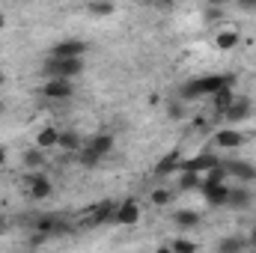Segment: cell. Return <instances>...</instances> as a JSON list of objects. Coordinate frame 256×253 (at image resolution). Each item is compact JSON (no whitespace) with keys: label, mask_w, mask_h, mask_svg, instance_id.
Instances as JSON below:
<instances>
[{"label":"cell","mask_w":256,"mask_h":253,"mask_svg":"<svg viewBox=\"0 0 256 253\" xmlns=\"http://www.w3.org/2000/svg\"><path fill=\"white\" fill-rule=\"evenodd\" d=\"M232 84H236V74H202V78L188 80V84L179 90V96H182L185 102H191V98L212 96V92H218L220 86H232Z\"/></svg>","instance_id":"obj_1"},{"label":"cell","mask_w":256,"mask_h":253,"mask_svg":"<svg viewBox=\"0 0 256 253\" xmlns=\"http://www.w3.org/2000/svg\"><path fill=\"white\" fill-rule=\"evenodd\" d=\"M45 68V78H68L74 80L80 72H84V57H54L42 66Z\"/></svg>","instance_id":"obj_2"},{"label":"cell","mask_w":256,"mask_h":253,"mask_svg":"<svg viewBox=\"0 0 256 253\" xmlns=\"http://www.w3.org/2000/svg\"><path fill=\"white\" fill-rule=\"evenodd\" d=\"M42 96L51 98V102H66V98L74 96V86H72L68 78H48L45 86H42Z\"/></svg>","instance_id":"obj_3"},{"label":"cell","mask_w":256,"mask_h":253,"mask_svg":"<svg viewBox=\"0 0 256 253\" xmlns=\"http://www.w3.org/2000/svg\"><path fill=\"white\" fill-rule=\"evenodd\" d=\"M200 194H202V200H206L208 206L220 208V206H226V200H230V185H226V182H206V179H202Z\"/></svg>","instance_id":"obj_4"},{"label":"cell","mask_w":256,"mask_h":253,"mask_svg":"<svg viewBox=\"0 0 256 253\" xmlns=\"http://www.w3.org/2000/svg\"><path fill=\"white\" fill-rule=\"evenodd\" d=\"M33 230L39 236H66L68 232V224H66L63 218H57V214H42V218H36Z\"/></svg>","instance_id":"obj_5"},{"label":"cell","mask_w":256,"mask_h":253,"mask_svg":"<svg viewBox=\"0 0 256 253\" xmlns=\"http://www.w3.org/2000/svg\"><path fill=\"white\" fill-rule=\"evenodd\" d=\"M224 167H226V176H230V179H238V182H256V167L254 164H248V161L230 158V161H224Z\"/></svg>","instance_id":"obj_6"},{"label":"cell","mask_w":256,"mask_h":253,"mask_svg":"<svg viewBox=\"0 0 256 253\" xmlns=\"http://www.w3.org/2000/svg\"><path fill=\"white\" fill-rule=\"evenodd\" d=\"M27 194H30L33 200H48V196L54 194V185H51V179H48V176L33 173V176L27 179Z\"/></svg>","instance_id":"obj_7"},{"label":"cell","mask_w":256,"mask_h":253,"mask_svg":"<svg viewBox=\"0 0 256 253\" xmlns=\"http://www.w3.org/2000/svg\"><path fill=\"white\" fill-rule=\"evenodd\" d=\"M224 116H226L230 122H244V120L254 116V102H250V98H236V102L224 110Z\"/></svg>","instance_id":"obj_8"},{"label":"cell","mask_w":256,"mask_h":253,"mask_svg":"<svg viewBox=\"0 0 256 253\" xmlns=\"http://www.w3.org/2000/svg\"><path fill=\"white\" fill-rule=\"evenodd\" d=\"M90 51V45L84 42V39H63V42H57L54 45V57H84Z\"/></svg>","instance_id":"obj_9"},{"label":"cell","mask_w":256,"mask_h":253,"mask_svg":"<svg viewBox=\"0 0 256 253\" xmlns=\"http://www.w3.org/2000/svg\"><path fill=\"white\" fill-rule=\"evenodd\" d=\"M116 224H122V226H134V224H140V206L134 202V200H126V202H120L116 206V218H114Z\"/></svg>","instance_id":"obj_10"},{"label":"cell","mask_w":256,"mask_h":253,"mask_svg":"<svg viewBox=\"0 0 256 253\" xmlns=\"http://www.w3.org/2000/svg\"><path fill=\"white\" fill-rule=\"evenodd\" d=\"M214 146L218 149H238V146H244V134L236 128H220L214 134Z\"/></svg>","instance_id":"obj_11"},{"label":"cell","mask_w":256,"mask_h":253,"mask_svg":"<svg viewBox=\"0 0 256 253\" xmlns=\"http://www.w3.org/2000/svg\"><path fill=\"white\" fill-rule=\"evenodd\" d=\"M214 164H220V158L218 155H212V152H202V155H196L191 161H182V170H196V173H208Z\"/></svg>","instance_id":"obj_12"},{"label":"cell","mask_w":256,"mask_h":253,"mask_svg":"<svg viewBox=\"0 0 256 253\" xmlns=\"http://www.w3.org/2000/svg\"><path fill=\"white\" fill-rule=\"evenodd\" d=\"M114 143H116L114 134H104V131H102V134H92V137L86 140V146H90L96 155H102V158H108V155L114 152Z\"/></svg>","instance_id":"obj_13"},{"label":"cell","mask_w":256,"mask_h":253,"mask_svg":"<svg viewBox=\"0 0 256 253\" xmlns=\"http://www.w3.org/2000/svg\"><path fill=\"white\" fill-rule=\"evenodd\" d=\"M176 170H182V152H167L155 164V176H173Z\"/></svg>","instance_id":"obj_14"},{"label":"cell","mask_w":256,"mask_h":253,"mask_svg":"<svg viewBox=\"0 0 256 253\" xmlns=\"http://www.w3.org/2000/svg\"><path fill=\"white\" fill-rule=\"evenodd\" d=\"M86 140L80 137V131H74V128H66V131H60V143H57V149H63V152H68V155H74L80 146H84Z\"/></svg>","instance_id":"obj_15"},{"label":"cell","mask_w":256,"mask_h":253,"mask_svg":"<svg viewBox=\"0 0 256 253\" xmlns=\"http://www.w3.org/2000/svg\"><path fill=\"white\" fill-rule=\"evenodd\" d=\"M116 206H120V202H114V200L96 202V206H92V224H110V220L116 218Z\"/></svg>","instance_id":"obj_16"},{"label":"cell","mask_w":256,"mask_h":253,"mask_svg":"<svg viewBox=\"0 0 256 253\" xmlns=\"http://www.w3.org/2000/svg\"><path fill=\"white\" fill-rule=\"evenodd\" d=\"M238 42H242V33H238L236 27H224V30H218V36H214V45H218L220 51H232Z\"/></svg>","instance_id":"obj_17"},{"label":"cell","mask_w":256,"mask_h":253,"mask_svg":"<svg viewBox=\"0 0 256 253\" xmlns=\"http://www.w3.org/2000/svg\"><path fill=\"white\" fill-rule=\"evenodd\" d=\"M57 143H60V128L45 126L39 134H36V146H39V149H54Z\"/></svg>","instance_id":"obj_18"},{"label":"cell","mask_w":256,"mask_h":253,"mask_svg":"<svg viewBox=\"0 0 256 253\" xmlns=\"http://www.w3.org/2000/svg\"><path fill=\"white\" fill-rule=\"evenodd\" d=\"M236 102V96H232V86H220L218 92H212V108L218 110V114H224L230 104Z\"/></svg>","instance_id":"obj_19"},{"label":"cell","mask_w":256,"mask_h":253,"mask_svg":"<svg viewBox=\"0 0 256 253\" xmlns=\"http://www.w3.org/2000/svg\"><path fill=\"white\" fill-rule=\"evenodd\" d=\"M250 202H254V194L248 188H230V200H226L230 208H248Z\"/></svg>","instance_id":"obj_20"},{"label":"cell","mask_w":256,"mask_h":253,"mask_svg":"<svg viewBox=\"0 0 256 253\" xmlns=\"http://www.w3.org/2000/svg\"><path fill=\"white\" fill-rule=\"evenodd\" d=\"M173 220H176V226H182V230H194V226H200V212H191V208H179Z\"/></svg>","instance_id":"obj_21"},{"label":"cell","mask_w":256,"mask_h":253,"mask_svg":"<svg viewBox=\"0 0 256 253\" xmlns=\"http://www.w3.org/2000/svg\"><path fill=\"white\" fill-rule=\"evenodd\" d=\"M202 185V173H196V170H182L179 173V188L182 190H200Z\"/></svg>","instance_id":"obj_22"},{"label":"cell","mask_w":256,"mask_h":253,"mask_svg":"<svg viewBox=\"0 0 256 253\" xmlns=\"http://www.w3.org/2000/svg\"><path fill=\"white\" fill-rule=\"evenodd\" d=\"M74 158H78V164H80V167H96V164H102V161H104V158H102V155H96L86 143L74 152Z\"/></svg>","instance_id":"obj_23"},{"label":"cell","mask_w":256,"mask_h":253,"mask_svg":"<svg viewBox=\"0 0 256 253\" xmlns=\"http://www.w3.org/2000/svg\"><path fill=\"white\" fill-rule=\"evenodd\" d=\"M21 164L27 167V170H39L42 164H45V155H42V149L36 146V149H24V155H21Z\"/></svg>","instance_id":"obj_24"},{"label":"cell","mask_w":256,"mask_h":253,"mask_svg":"<svg viewBox=\"0 0 256 253\" xmlns=\"http://www.w3.org/2000/svg\"><path fill=\"white\" fill-rule=\"evenodd\" d=\"M86 9H90V15H96V18H108V15H114L116 6H114V0H92Z\"/></svg>","instance_id":"obj_25"},{"label":"cell","mask_w":256,"mask_h":253,"mask_svg":"<svg viewBox=\"0 0 256 253\" xmlns=\"http://www.w3.org/2000/svg\"><path fill=\"white\" fill-rule=\"evenodd\" d=\"M173 200V190H167V188H155L152 190V206H167Z\"/></svg>","instance_id":"obj_26"},{"label":"cell","mask_w":256,"mask_h":253,"mask_svg":"<svg viewBox=\"0 0 256 253\" xmlns=\"http://www.w3.org/2000/svg\"><path fill=\"white\" fill-rule=\"evenodd\" d=\"M170 250H176V253H194V250H196V242H188V238H176V242L170 244Z\"/></svg>","instance_id":"obj_27"},{"label":"cell","mask_w":256,"mask_h":253,"mask_svg":"<svg viewBox=\"0 0 256 253\" xmlns=\"http://www.w3.org/2000/svg\"><path fill=\"white\" fill-rule=\"evenodd\" d=\"M242 248H244L242 238H226V242L218 244V250H224V253H236V250H242Z\"/></svg>","instance_id":"obj_28"},{"label":"cell","mask_w":256,"mask_h":253,"mask_svg":"<svg viewBox=\"0 0 256 253\" xmlns=\"http://www.w3.org/2000/svg\"><path fill=\"white\" fill-rule=\"evenodd\" d=\"M167 116H170V120H185V108L173 102V104H167Z\"/></svg>","instance_id":"obj_29"},{"label":"cell","mask_w":256,"mask_h":253,"mask_svg":"<svg viewBox=\"0 0 256 253\" xmlns=\"http://www.w3.org/2000/svg\"><path fill=\"white\" fill-rule=\"evenodd\" d=\"M224 18V6H208L206 9V21H220Z\"/></svg>","instance_id":"obj_30"},{"label":"cell","mask_w":256,"mask_h":253,"mask_svg":"<svg viewBox=\"0 0 256 253\" xmlns=\"http://www.w3.org/2000/svg\"><path fill=\"white\" fill-rule=\"evenodd\" d=\"M146 3H149V6H155V9H170L176 0H146Z\"/></svg>","instance_id":"obj_31"},{"label":"cell","mask_w":256,"mask_h":253,"mask_svg":"<svg viewBox=\"0 0 256 253\" xmlns=\"http://www.w3.org/2000/svg\"><path fill=\"white\" fill-rule=\"evenodd\" d=\"M238 3V9H244V12H256V0H236Z\"/></svg>","instance_id":"obj_32"},{"label":"cell","mask_w":256,"mask_h":253,"mask_svg":"<svg viewBox=\"0 0 256 253\" xmlns=\"http://www.w3.org/2000/svg\"><path fill=\"white\" fill-rule=\"evenodd\" d=\"M208 6H226V0H208Z\"/></svg>","instance_id":"obj_33"},{"label":"cell","mask_w":256,"mask_h":253,"mask_svg":"<svg viewBox=\"0 0 256 253\" xmlns=\"http://www.w3.org/2000/svg\"><path fill=\"white\" fill-rule=\"evenodd\" d=\"M6 161V146H0V164Z\"/></svg>","instance_id":"obj_34"},{"label":"cell","mask_w":256,"mask_h":253,"mask_svg":"<svg viewBox=\"0 0 256 253\" xmlns=\"http://www.w3.org/2000/svg\"><path fill=\"white\" fill-rule=\"evenodd\" d=\"M3 27H6V15L0 12V30H3Z\"/></svg>","instance_id":"obj_35"},{"label":"cell","mask_w":256,"mask_h":253,"mask_svg":"<svg viewBox=\"0 0 256 253\" xmlns=\"http://www.w3.org/2000/svg\"><path fill=\"white\" fill-rule=\"evenodd\" d=\"M3 230H6V218L0 214V232H3Z\"/></svg>","instance_id":"obj_36"},{"label":"cell","mask_w":256,"mask_h":253,"mask_svg":"<svg viewBox=\"0 0 256 253\" xmlns=\"http://www.w3.org/2000/svg\"><path fill=\"white\" fill-rule=\"evenodd\" d=\"M254 244H256V230H254Z\"/></svg>","instance_id":"obj_37"},{"label":"cell","mask_w":256,"mask_h":253,"mask_svg":"<svg viewBox=\"0 0 256 253\" xmlns=\"http://www.w3.org/2000/svg\"><path fill=\"white\" fill-rule=\"evenodd\" d=\"M0 86H3V74H0Z\"/></svg>","instance_id":"obj_38"}]
</instances>
